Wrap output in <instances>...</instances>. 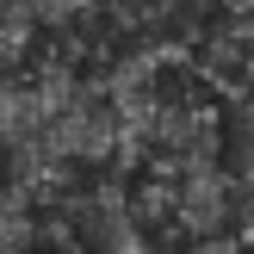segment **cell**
<instances>
[{
  "instance_id": "1",
  "label": "cell",
  "mask_w": 254,
  "mask_h": 254,
  "mask_svg": "<svg viewBox=\"0 0 254 254\" xmlns=\"http://www.w3.org/2000/svg\"><path fill=\"white\" fill-rule=\"evenodd\" d=\"M106 87L118 106V161L136 174L130 186H180L223 168V93L186 50H136Z\"/></svg>"
}]
</instances>
